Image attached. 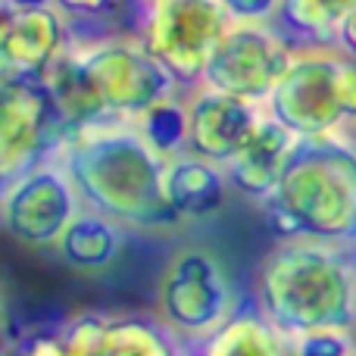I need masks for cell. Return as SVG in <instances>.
Segmentation results:
<instances>
[{
    "instance_id": "12",
    "label": "cell",
    "mask_w": 356,
    "mask_h": 356,
    "mask_svg": "<svg viewBox=\"0 0 356 356\" xmlns=\"http://www.w3.org/2000/svg\"><path fill=\"white\" fill-rule=\"evenodd\" d=\"M66 50V16L56 3L0 16V79H44Z\"/></svg>"
},
{
    "instance_id": "3",
    "label": "cell",
    "mask_w": 356,
    "mask_h": 356,
    "mask_svg": "<svg viewBox=\"0 0 356 356\" xmlns=\"http://www.w3.org/2000/svg\"><path fill=\"white\" fill-rule=\"evenodd\" d=\"M263 213L278 238L356 247V138L350 131L300 138Z\"/></svg>"
},
{
    "instance_id": "14",
    "label": "cell",
    "mask_w": 356,
    "mask_h": 356,
    "mask_svg": "<svg viewBox=\"0 0 356 356\" xmlns=\"http://www.w3.org/2000/svg\"><path fill=\"white\" fill-rule=\"evenodd\" d=\"M297 141H300V138L266 110L257 131H253V138L225 166L232 188L238 191L241 197H250V200H257L259 207H263V203L275 194Z\"/></svg>"
},
{
    "instance_id": "25",
    "label": "cell",
    "mask_w": 356,
    "mask_h": 356,
    "mask_svg": "<svg viewBox=\"0 0 356 356\" xmlns=\"http://www.w3.org/2000/svg\"><path fill=\"white\" fill-rule=\"evenodd\" d=\"M353 356H356V353H353Z\"/></svg>"
},
{
    "instance_id": "7",
    "label": "cell",
    "mask_w": 356,
    "mask_h": 356,
    "mask_svg": "<svg viewBox=\"0 0 356 356\" xmlns=\"http://www.w3.org/2000/svg\"><path fill=\"white\" fill-rule=\"evenodd\" d=\"M75 54L110 122H135L144 110L178 88L141 38H104L75 47Z\"/></svg>"
},
{
    "instance_id": "9",
    "label": "cell",
    "mask_w": 356,
    "mask_h": 356,
    "mask_svg": "<svg viewBox=\"0 0 356 356\" xmlns=\"http://www.w3.org/2000/svg\"><path fill=\"white\" fill-rule=\"evenodd\" d=\"M294 44L269 22H232L222 35L203 85L266 106L294 60Z\"/></svg>"
},
{
    "instance_id": "6",
    "label": "cell",
    "mask_w": 356,
    "mask_h": 356,
    "mask_svg": "<svg viewBox=\"0 0 356 356\" xmlns=\"http://www.w3.org/2000/svg\"><path fill=\"white\" fill-rule=\"evenodd\" d=\"M232 22L219 0H147L138 38L178 88H200Z\"/></svg>"
},
{
    "instance_id": "4",
    "label": "cell",
    "mask_w": 356,
    "mask_h": 356,
    "mask_svg": "<svg viewBox=\"0 0 356 356\" xmlns=\"http://www.w3.org/2000/svg\"><path fill=\"white\" fill-rule=\"evenodd\" d=\"M266 110L297 138L356 129V60L328 44L297 47Z\"/></svg>"
},
{
    "instance_id": "5",
    "label": "cell",
    "mask_w": 356,
    "mask_h": 356,
    "mask_svg": "<svg viewBox=\"0 0 356 356\" xmlns=\"http://www.w3.org/2000/svg\"><path fill=\"white\" fill-rule=\"evenodd\" d=\"M234 291L219 257L207 247H181L169 257L156 291V319L178 341L203 344L234 319Z\"/></svg>"
},
{
    "instance_id": "21",
    "label": "cell",
    "mask_w": 356,
    "mask_h": 356,
    "mask_svg": "<svg viewBox=\"0 0 356 356\" xmlns=\"http://www.w3.org/2000/svg\"><path fill=\"white\" fill-rule=\"evenodd\" d=\"M234 22H272L282 0H219Z\"/></svg>"
},
{
    "instance_id": "1",
    "label": "cell",
    "mask_w": 356,
    "mask_h": 356,
    "mask_svg": "<svg viewBox=\"0 0 356 356\" xmlns=\"http://www.w3.org/2000/svg\"><path fill=\"white\" fill-rule=\"evenodd\" d=\"M88 209L138 232H169L181 225L166 194V163L135 122H104L75 131L60 150Z\"/></svg>"
},
{
    "instance_id": "18",
    "label": "cell",
    "mask_w": 356,
    "mask_h": 356,
    "mask_svg": "<svg viewBox=\"0 0 356 356\" xmlns=\"http://www.w3.org/2000/svg\"><path fill=\"white\" fill-rule=\"evenodd\" d=\"M356 0H282L275 19L282 31H291L307 44H334L338 29L353 13Z\"/></svg>"
},
{
    "instance_id": "20",
    "label": "cell",
    "mask_w": 356,
    "mask_h": 356,
    "mask_svg": "<svg viewBox=\"0 0 356 356\" xmlns=\"http://www.w3.org/2000/svg\"><path fill=\"white\" fill-rule=\"evenodd\" d=\"M294 356H353L356 353V332H313L291 341Z\"/></svg>"
},
{
    "instance_id": "15",
    "label": "cell",
    "mask_w": 356,
    "mask_h": 356,
    "mask_svg": "<svg viewBox=\"0 0 356 356\" xmlns=\"http://www.w3.org/2000/svg\"><path fill=\"white\" fill-rule=\"evenodd\" d=\"M232 191L234 188L222 163L197 156L191 150L166 163V194L181 222H207L219 216Z\"/></svg>"
},
{
    "instance_id": "19",
    "label": "cell",
    "mask_w": 356,
    "mask_h": 356,
    "mask_svg": "<svg viewBox=\"0 0 356 356\" xmlns=\"http://www.w3.org/2000/svg\"><path fill=\"white\" fill-rule=\"evenodd\" d=\"M138 131L144 141L163 156V160H175V156L191 150V122H188V100H178L175 94L156 100L150 110H144L135 119Z\"/></svg>"
},
{
    "instance_id": "13",
    "label": "cell",
    "mask_w": 356,
    "mask_h": 356,
    "mask_svg": "<svg viewBox=\"0 0 356 356\" xmlns=\"http://www.w3.org/2000/svg\"><path fill=\"white\" fill-rule=\"evenodd\" d=\"M263 113L266 106L250 104V100L232 97V94L207 85L194 88V94L188 97L191 154L228 166L253 138Z\"/></svg>"
},
{
    "instance_id": "24",
    "label": "cell",
    "mask_w": 356,
    "mask_h": 356,
    "mask_svg": "<svg viewBox=\"0 0 356 356\" xmlns=\"http://www.w3.org/2000/svg\"><path fill=\"white\" fill-rule=\"evenodd\" d=\"M334 44H338L341 50H344L347 56H353L356 60V6H353V13L341 22V29H338V38H334Z\"/></svg>"
},
{
    "instance_id": "16",
    "label": "cell",
    "mask_w": 356,
    "mask_h": 356,
    "mask_svg": "<svg viewBox=\"0 0 356 356\" xmlns=\"http://www.w3.org/2000/svg\"><path fill=\"white\" fill-rule=\"evenodd\" d=\"M122 234L125 225L110 216L97 213V209H81L63 238L56 241V257L75 272H100L113 266V259L122 250Z\"/></svg>"
},
{
    "instance_id": "17",
    "label": "cell",
    "mask_w": 356,
    "mask_h": 356,
    "mask_svg": "<svg viewBox=\"0 0 356 356\" xmlns=\"http://www.w3.org/2000/svg\"><path fill=\"white\" fill-rule=\"evenodd\" d=\"M194 356H294V350L291 338H284L259 313H234L225 328L197 344Z\"/></svg>"
},
{
    "instance_id": "2",
    "label": "cell",
    "mask_w": 356,
    "mask_h": 356,
    "mask_svg": "<svg viewBox=\"0 0 356 356\" xmlns=\"http://www.w3.org/2000/svg\"><path fill=\"white\" fill-rule=\"evenodd\" d=\"M257 313L284 338L356 332L353 244L278 238L257 269Z\"/></svg>"
},
{
    "instance_id": "10",
    "label": "cell",
    "mask_w": 356,
    "mask_h": 356,
    "mask_svg": "<svg viewBox=\"0 0 356 356\" xmlns=\"http://www.w3.org/2000/svg\"><path fill=\"white\" fill-rule=\"evenodd\" d=\"M69 131L44 79H0V178L60 156Z\"/></svg>"
},
{
    "instance_id": "11",
    "label": "cell",
    "mask_w": 356,
    "mask_h": 356,
    "mask_svg": "<svg viewBox=\"0 0 356 356\" xmlns=\"http://www.w3.org/2000/svg\"><path fill=\"white\" fill-rule=\"evenodd\" d=\"M66 356H184L160 319L85 313L60 325Z\"/></svg>"
},
{
    "instance_id": "23",
    "label": "cell",
    "mask_w": 356,
    "mask_h": 356,
    "mask_svg": "<svg viewBox=\"0 0 356 356\" xmlns=\"http://www.w3.org/2000/svg\"><path fill=\"white\" fill-rule=\"evenodd\" d=\"M54 3L69 16H97V13L113 10L119 0H54Z\"/></svg>"
},
{
    "instance_id": "8",
    "label": "cell",
    "mask_w": 356,
    "mask_h": 356,
    "mask_svg": "<svg viewBox=\"0 0 356 356\" xmlns=\"http://www.w3.org/2000/svg\"><path fill=\"white\" fill-rule=\"evenodd\" d=\"M81 209H85L81 194L60 156L3 181L0 222L6 234L25 247H56V241Z\"/></svg>"
},
{
    "instance_id": "22",
    "label": "cell",
    "mask_w": 356,
    "mask_h": 356,
    "mask_svg": "<svg viewBox=\"0 0 356 356\" xmlns=\"http://www.w3.org/2000/svg\"><path fill=\"white\" fill-rule=\"evenodd\" d=\"M6 356H66V347H63L60 328H56V332L29 334V338L19 341V347L6 350Z\"/></svg>"
}]
</instances>
